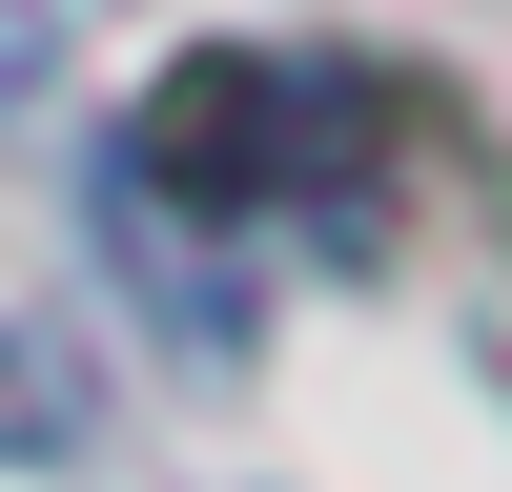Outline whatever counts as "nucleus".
Here are the masks:
<instances>
[{"mask_svg":"<svg viewBox=\"0 0 512 492\" xmlns=\"http://www.w3.org/2000/svg\"><path fill=\"white\" fill-rule=\"evenodd\" d=\"M123 185H164V205H267V185H308V82H287V62H185V82H144Z\"/></svg>","mask_w":512,"mask_h":492,"instance_id":"obj_1","label":"nucleus"},{"mask_svg":"<svg viewBox=\"0 0 512 492\" xmlns=\"http://www.w3.org/2000/svg\"><path fill=\"white\" fill-rule=\"evenodd\" d=\"M62 431V390H41V369H0V451H41Z\"/></svg>","mask_w":512,"mask_h":492,"instance_id":"obj_2","label":"nucleus"}]
</instances>
